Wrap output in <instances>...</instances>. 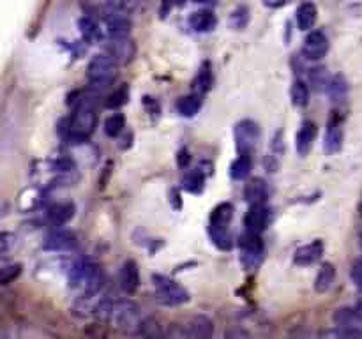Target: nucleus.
<instances>
[{"instance_id": "f257e3e1", "label": "nucleus", "mask_w": 362, "mask_h": 339, "mask_svg": "<svg viewBox=\"0 0 362 339\" xmlns=\"http://www.w3.org/2000/svg\"><path fill=\"white\" fill-rule=\"evenodd\" d=\"M96 314L99 320L106 321L124 334L135 335L145 320L140 307L131 300H101L96 306Z\"/></svg>"}, {"instance_id": "f03ea898", "label": "nucleus", "mask_w": 362, "mask_h": 339, "mask_svg": "<svg viewBox=\"0 0 362 339\" xmlns=\"http://www.w3.org/2000/svg\"><path fill=\"white\" fill-rule=\"evenodd\" d=\"M69 283L75 290H78L83 297L89 299L90 295L99 292L103 285V272L92 261H78L69 271Z\"/></svg>"}, {"instance_id": "7ed1b4c3", "label": "nucleus", "mask_w": 362, "mask_h": 339, "mask_svg": "<svg viewBox=\"0 0 362 339\" xmlns=\"http://www.w3.org/2000/svg\"><path fill=\"white\" fill-rule=\"evenodd\" d=\"M233 218L232 204H219L212 209L208 218V232L211 239L219 249H230L232 237H230V223Z\"/></svg>"}, {"instance_id": "20e7f679", "label": "nucleus", "mask_w": 362, "mask_h": 339, "mask_svg": "<svg viewBox=\"0 0 362 339\" xmlns=\"http://www.w3.org/2000/svg\"><path fill=\"white\" fill-rule=\"evenodd\" d=\"M97 125V113L96 106L92 101H82L78 106L75 108L71 121H69V136L76 142H83L89 138Z\"/></svg>"}, {"instance_id": "39448f33", "label": "nucleus", "mask_w": 362, "mask_h": 339, "mask_svg": "<svg viewBox=\"0 0 362 339\" xmlns=\"http://www.w3.org/2000/svg\"><path fill=\"white\" fill-rule=\"evenodd\" d=\"M118 64L108 54L94 55L87 66V80L94 89H104L117 78Z\"/></svg>"}, {"instance_id": "423d86ee", "label": "nucleus", "mask_w": 362, "mask_h": 339, "mask_svg": "<svg viewBox=\"0 0 362 339\" xmlns=\"http://www.w3.org/2000/svg\"><path fill=\"white\" fill-rule=\"evenodd\" d=\"M152 285H154L156 297L165 306H180V304H186L189 300V293L179 283L166 278V276L154 274L152 276Z\"/></svg>"}, {"instance_id": "0eeeda50", "label": "nucleus", "mask_w": 362, "mask_h": 339, "mask_svg": "<svg viewBox=\"0 0 362 339\" xmlns=\"http://www.w3.org/2000/svg\"><path fill=\"white\" fill-rule=\"evenodd\" d=\"M233 136H235V145H237V150H239V154H246V156H249V154L255 150L256 142H258L260 138V128L256 122L248 121V118H246V121L237 122Z\"/></svg>"}, {"instance_id": "6e6552de", "label": "nucleus", "mask_w": 362, "mask_h": 339, "mask_svg": "<svg viewBox=\"0 0 362 339\" xmlns=\"http://www.w3.org/2000/svg\"><path fill=\"white\" fill-rule=\"evenodd\" d=\"M240 247V260L244 264L246 269H256L262 261L263 257V244L260 235H255V233H248L242 235L239 242Z\"/></svg>"}, {"instance_id": "1a4fd4ad", "label": "nucleus", "mask_w": 362, "mask_h": 339, "mask_svg": "<svg viewBox=\"0 0 362 339\" xmlns=\"http://www.w3.org/2000/svg\"><path fill=\"white\" fill-rule=\"evenodd\" d=\"M106 54L113 58L117 64H127L137 55V44L127 37H108L106 39Z\"/></svg>"}, {"instance_id": "9d476101", "label": "nucleus", "mask_w": 362, "mask_h": 339, "mask_svg": "<svg viewBox=\"0 0 362 339\" xmlns=\"http://www.w3.org/2000/svg\"><path fill=\"white\" fill-rule=\"evenodd\" d=\"M329 51V37L322 32V30H311L306 36L304 44H302V54L309 61H318V58L325 57Z\"/></svg>"}, {"instance_id": "9b49d317", "label": "nucleus", "mask_w": 362, "mask_h": 339, "mask_svg": "<svg viewBox=\"0 0 362 339\" xmlns=\"http://www.w3.org/2000/svg\"><path fill=\"white\" fill-rule=\"evenodd\" d=\"M267 223H269V211H267V207L263 204L251 205L249 211L246 212L244 226L248 233L260 235L267 228Z\"/></svg>"}, {"instance_id": "f8f14e48", "label": "nucleus", "mask_w": 362, "mask_h": 339, "mask_svg": "<svg viewBox=\"0 0 362 339\" xmlns=\"http://www.w3.org/2000/svg\"><path fill=\"white\" fill-rule=\"evenodd\" d=\"M316 136V125L315 122L304 121L299 128L297 135H295V150H297L299 156L306 157L313 149V142H315Z\"/></svg>"}, {"instance_id": "ddd939ff", "label": "nucleus", "mask_w": 362, "mask_h": 339, "mask_svg": "<svg viewBox=\"0 0 362 339\" xmlns=\"http://www.w3.org/2000/svg\"><path fill=\"white\" fill-rule=\"evenodd\" d=\"M78 240H76V235L73 232H68V230H58V232H54L44 242V247L48 251H55V253H62V251H71L75 249Z\"/></svg>"}, {"instance_id": "4468645a", "label": "nucleus", "mask_w": 362, "mask_h": 339, "mask_svg": "<svg viewBox=\"0 0 362 339\" xmlns=\"http://www.w3.org/2000/svg\"><path fill=\"white\" fill-rule=\"evenodd\" d=\"M118 279H120V286L126 293H135L140 286V271H138L137 261L126 260L123 264V269H120V274H118Z\"/></svg>"}, {"instance_id": "2eb2a0df", "label": "nucleus", "mask_w": 362, "mask_h": 339, "mask_svg": "<svg viewBox=\"0 0 362 339\" xmlns=\"http://www.w3.org/2000/svg\"><path fill=\"white\" fill-rule=\"evenodd\" d=\"M187 334L191 339H212L214 335V323L205 314H196L187 323Z\"/></svg>"}, {"instance_id": "dca6fc26", "label": "nucleus", "mask_w": 362, "mask_h": 339, "mask_svg": "<svg viewBox=\"0 0 362 339\" xmlns=\"http://www.w3.org/2000/svg\"><path fill=\"white\" fill-rule=\"evenodd\" d=\"M323 242L322 240H313V242L309 244H304V246L299 247L297 251H295V264L299 265H311L315 264V261H318L320 258H322L323 254Z\"/></svg>"}, {"instance_id": "f3484780", "label": "nucleus", "mask_w": 362, "mask_h": 339, "mask_svg": "<svg viewBox=\"0 0 362 339\" xmlns=\"http://www.w3.org/2000/svg\"><path fill=\"white\" fill-rule=\"evenodd\" d=\"M76 207L73 202H62V204L54 205V207L48 211V221L54 226H64L75 218Z\"/></svg>"}, {"instance_id": "a211bd4d", "label": "nucleus", "mask_w": 362, "mask_h": 339, "mask_svg": "<svg viewBox=\"0 0 362 339\" xmlns=\"http://www.w3.org/2000/svg\"><path fill=\"white\" fill-rule=\"evenodd\" d=\"M295 20H297L299 29L304 30V32H311L316 20H318V9L313 2H302L295 13Z\"/></svg>"}, {"instance_id": "6ab92c4d", "label": "nucleus", "mask_w": 362, "mask_h": 339, "mask_svg": "<svg viewBox=\"0 0 362 339\" xmlns=\"http://www.w3.org/2000/svg\"><path fill=\"white\" fill-rule=\"evenodd\" d=\"M218 25V18L208 9H200L189 16V27L194 32H211Z\"/></svg>"}, {"instance_id": "aec40b11", "label": "nucleus", "mask_w": 362, "mask_h": 339, "mask_svg": "<svg viewBox=\"0 0 362 339\" xmlns=\"http://www.w3.org/2000/svg\"><path fill=\"white\" fill-rule=\"evenodd\" d=\"M341 143H343V129L341 124L336 121H330L327 125L325 138H323V149L327 154H336L341 150Z\"/></svg>"}, {"instance_id": "412c9836", "label": "nucleus", "mask_w": 362, "mask_h": 339, "mask_svg": "<svg viewBox=\"0 0 362 339\" xmlns=\"http://www.w3.org/2000/svg\"><path fill=\"white\" fill-rule=\"evenodd\" d=\"M244 198L251 205L263 204L267 198V184L262 179H253L246 184L244 187Z\"/></svg>"}, {"instance_id": "4be33fe9", "label": "nucleus", "mask_w": 362, "mask_h": 339, "mask_svg": "<svg viewBox=\"0 0 362 339\" xmlns=\"http://www.w3.org/2000/svg\"><path fill=\"white\" fill-rule=\"evenodd\" d=\"M135 338L137 339H166V332L163 331L161 323H159L158 320H154V318H145V320L142 321L138 332L135 334Z\"/></svg>"}, {"instance_id": "5701e85b", "label": "nucleus", "mask_w": 362, "mask_h": 339, "mask_svg": "<svg viewBox=\"0 0 362 339\" xmlns=\"http://www.w3.org/2000/svg\"><path fill=\"white\" fill-rule=\"evenodd\" d=\"M327 92H329V97L332 103L336 104H341L347 101L348 97V83L347 80L343 78L341 75H336L330 78L329 82V87H327Z\"/></svg>"}, {"instance_id": "b1692460", "label": "nucleus", "mask_w": 362, "mask_h": 339, "mask_svg": "<svg viewBox=\"0 0 362 339\" xmlns=\"http://www.w3.org/2000/svg\"><path fill=\"white\" fill-rule=\"evenodd\" d=\"M334 278H336V269H334L332 264H323L320 267L318 274L315 278V290L318 293L329 292L330 286H332Z\"/></svg>"}, {"instance_id": "393cba45", "label": "nucleus", "mask_w": 362, "mask_h": 339, "mask_svg": "<svg viewBox=\"0 0 362 339\" xmlns=\"http://www.w3.org/2000/svg\"><path fill=\"white\" fill-rule=\"evenodd\" d=\"M249 173H251V157L246 154H239V157L230 166V175L233 180H244L248 179Z\"/></svg>"}, {"instance_id": "a878e982", "label": "nucleus", "mask_w": 362, "mask_h": 339, "mask_svg": "<svg viewBox=\"0 0 362 339\" xmlns=\"http://www.w3.org/2000/svg\"><path fill=\"white\" fill-rule=\"evenodd\" d=\"M201 108V96L200 94H189V96L180 97L179 103H177V110L182 117H193L200 111Z\"/></svg>"}, {"instance_id": "bb28decb", "label": "nucleus", "mask_w": 362, "mask_h": 339, "mask_svg": "<svg viewBox=\"0 0 362 339\" xmlns=\"http://www.w3.org/2000/svg\"><path fill=\"white\" fill-rule=\"evenodd\" d=\"M80 32H82L83 37H87L89 41L101 39L103 37V30H101L99 20L94 18V16L85 15L82 20H80Z\"/></svg>"}, {"instance_id": "cd10ccee", "label": "nucleus", "mask_w": 362, "mask_h": 339, "mask_svg": "<svg viewBox=\"0 0 362 339\" xmlns=\"http://www.w3.org/2000/svg\"><path fill=\"white\" fill-rule=\"evenodd\" d=\"M212 87V68L208 62H204L201 68L198 69L196 80H194V89H196V94L204 96L211 90Z\"/></svg>"}, {"instance_id": "c85d7f7f", "label": "nucleus", "mask_w": 362, "mask_h": 339, "mask_svg": "<svg viewBox=\"0 0 362 339\" xmlns=\"http://www.w3.org/2000/svg\"><path fill=\"white\" fill-rule=\"evenodd\" d=\"M290 97H292V103H294V106L304 108L306 104L309 103V87L306 85L302 80H295V82L292 83Z\"/></svg>"}, {"instance_id": "c756f323", "label": "nucleus", "mask_w": 362, "mask_h": 339, "mask_svg": "<svg viewBox=\"0 0 362 339\" xmlns=\"http://www.w3.org/2000/svg\"><path fill=\"white\" fill-rule=\"evenodd\" d=\"M126 128V118H124L123 113H111L110 117L104 121V132H106L110 138H115Z\"/></svg>"}, {"instance_id": "7c9ffc66", "label": "nucleus", "mask_w": 362, "mask_h": 339, "mask_svg": "<svg viewBox=\"0 0 362 339\" xmlns=\"http://www.w3.org/2000/svg\"><path fill=\"white\" fill-rule=\"evenodd\" d=\"M204 184H205V177L201 172H191L187 173L186 179H184V187L191 193H198V191L204 190Z\"/></svg>"}, {"instance_id": "2f4dec72", "label": "nucleus", "mask_w": 362, "mask_h": 339, "mask_svg": "<svg viewBox=\"0 0 362 339\" xmlns=\"http://www.w3.org/2000/svg\"><path fill=\"white\" fill-rule=\"evenodd\" d=\"M127 97H130V90H127V87H120V89H117L113 94L108 96L106 106H110V108L123 106V104H126Z\"/></svg>"}, {"instance_id": "473e14b6", "label": "nucleus", "mask_w": 362, "mask_h": 339, "mask_svg": "<svg viewBox=\"0 0 362 339\" xmlns=\"http://www.w3.org/2000/svg\"><path fill=\"white\" fill-rule=\"evenodd\" d=\"M111 2L120 9H124V11L130 13V15L135 11H140L147 4V0H111Z\"/></svg>"}, {"instance_id": "72a5a7b5", "label": "nucleus", "mask_w": 362, "mask_h": 339, "mask_svg": "<svg viewBox=\"0 0 362 339\" xmlns=\"http://www.w3.org/2000/svg\"><path fill=\"white\" fill-rule=\"evenodd\" d=\"M20 272H22V265L18 264L4 267L2 271H0V281H2V285H9V283L15 281V279L18 278Z\"/></svg>"}, {"instance_id": "f704fd0d", "label": "nucleus", "mask_w": 362, "mask_h": 339, "mask_svg": "<svg viewBox=\"0 0 362 339\" xmlns=\"http://www.w3.org/2000/svg\"><path fill=\"white\" fill-rule=\"evenodd\" d=\"M350 278L351 281H354V285L357 286L358 292L362 293V258H358V260H355L354 264H351Z\"/></svg>"}, {"instance_id": "c9c22d12", "label": "nucleus", "mask_w": 362, "mask_h": 339, "mask_svg": "<svg viewBox=\"0 0 362 339\" xmlns=\"http://www.w3.org/2000/svg\"><path fill=\"white\" fill-rule=\"evenodd\" d=\"M75 163H73L71 159H64V157H62V159L54 161V170L57 173H73L75 172Z\"/></svg>"}, {"instance_id": "e433bc0d", "label": "nucleus", "mask_w": 362, "mask_h": 339, "mask_svg": "<svg viewBox=\"0 0 362 339\" xmlns=\"http://www.w3.org/2000/svg\"><path fill=\"white\" fill-rule=\"evenodd\" d=\"M225 339H251V335H249V332H246L244 328L232 327L228 328V332H226Z\"/></svg>"}, {"instance_id": "4c0bfd02", "label": "nucleus", "mask_w": 362, "mask_h": 339, "mask_svg": "<svg viewBox=\"0 0 362 339\" xmlns=\"http://www.w3.org/2000/svg\"><path fill=\"white\" fill-rule=\"evenodd\" d=\"M288 0H263V6L269 9H280L283 6H287Z\"/></svg>"}, {"instance_id": "58836bf2", "label": "nucleus", "mask_w": 362, "mask_h": 339, "mask_svg": "<svg viewBox=\"0 0 362 339\" xmlns=\"http://www.w3.org/2000/svg\"><path fill=\"white\" fill-rule=\"evenodd\" d=\"M355 311H357V313H358V316H361V320H362V299L358 300V302H357V306H355Z\"/></svg>"}, {"instance_id": "ea45409f", "label": "nucleus", "mask_w": 362, "mask_h": 339, "mask_svg": "<svg viewBox=\"0 0 362 339\" xmlns=\"http://www.w3.org/2000/svg\"><path fill=\"white\" fill-rule=\"evenodd\" d=\"M196 4H211V2H214V0H194Z\"/></svg>"}, {"instance_id": "a19ab883", "label": "nucleus", "mask_w": 362, "mask_h": 339, "mask_svg": "<svg viewBox=\"0 0 362 339\" xmlns=\"http://www.w3.org/2000/svg\"><path fill=\"white\" fill-rule=\"evenodd\" d=\"M361 247H362V235H361Z\"/></svg>"}]
</instances>
